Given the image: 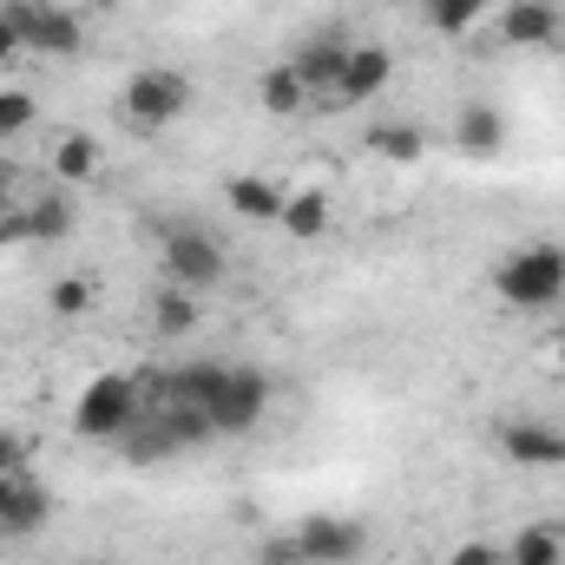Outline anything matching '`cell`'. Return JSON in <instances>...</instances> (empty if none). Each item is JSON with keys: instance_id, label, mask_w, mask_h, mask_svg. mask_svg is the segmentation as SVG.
Masks as SVG:
<instances>
[{"instance_id": "27", "label": "cell", "mask_w": 565, "mask_h": 565, "mask_svg": "<svg viewBox=\"0 0 565 565\" xmlns=\"http://www.w3.org/2000/svg\"><path fill=\"white\" fill-rule=\"evenodd\" d=\"M447 565H507V553H500L493 540H467V546H454Z\"/></svg>"}, {"instance_id": "35", "label": "cell", "mask_w": 565, "mask_h": 565, "mask_svg": "<svg viewBox=\"0 0 565 565\" xmlns=\"http://www.w3.org/2000/svg\"><path fill=\"white\" fill-rule=\"evenodd\" d=\"M559 369H565V335H559Z\"/></svg>"}, {"instance_id": "16", "label": "cell", "mask_w": 565, "mask_h": 565, "mask_svg": "<svg viewBox=\"0 0 565 565\" xmlns=\"http://www.w3.org/2000/svg\"><path fill=\"white\" fill-rule=\"evenodd\" d=\"M500 145H507V119H500L493 106H467V113H460V151L493 158Z\"/></svg>"}, {"instance_id": "3", "label": "cell", "mask_w": 565, "mask_h": 565, "mask_svg": "<svg viewBox=\"0 0 565 565\" xmlns=\"http://www.w3.org/2000/svg\"><path fill=\"white\" fill-rule=\"evenodd\" d=\"M119 113H126L139 132H158V126H171V119H184V113H191V79H184L178 66H145V73L126 79Z\"/></svg>"}, {"instance_id": "5", "label": "cell", "mask_w": 565, "mask_h": 565, "mask_svg": "<svg viewBox=\"0 0 565 565\" xmlns=\"http://www.w3.org/2000/svg\"><path fill=\"white\" fill-rule=\"evenodd\" d=\"M270 395H277V382H270L264 369L231 362V369H224V388H217V402H211V427H217V434H250V427L264 422Z\"/></svg>"}, {"instance_id": "14", "label": "cell", "mask_w": 565, "mask_h": 565, "mask_svg": "<svg viewBox=\"0 0 565 565\" xmlns=\"http://www.w3.org/2000/svg\"><path fill=\"white\" fill-rule=\"evenodd\" d=\"M46 513H53L46 487H40V480H20V487H13V500L0 507V533H20V540H26V533H40V526H46Z\"/></svg>"}, {"instance_id": "6", "label": "cell", "mask_w": 565, "mask_h": 565, "mask_svg": "<svg viewBox=\"0 0 565 565\" xmlns=\"http://www.w3.org/2000/svg\"><path fill=\"white\" fill-rule=\"evenodd\" d=\"M349 33L342 26H322V33H309L302 46H296V79H302V93H335L342 86V73H349Z\"/></svg>"}, {"instance_id": "8", "label": "cell", "mask_w": 565, "mask_h": 565, "mask_svg": "<svg viewBox=\"0 0 565 565\" xmlns=\"http://www.w3.org/2000/svg\"><path fill=\"white\" fill-rule=\"evenodd\" d=\"M493 440L513 467H565V427L553 422H500Z\"/></svg>"}, {"instance_id": "25", "label": "cell", "mask_w": 565, "mask_h": 565, "mask_svg": "<svg viewBox=\"0 0 565 565\" xmlns=\"http://www.w3.org/2000/svg\"><path fill=\"white\" fill-rule=\"evenodd\" d=\"M26 126H33V93L7 86V93H0V139H13V132H26Z\"/></svg>"}, {"instance_id": "22", "label": "cell", "mask_w": 565, "mask_h": 565, "mask_svg": "<svg viewBox=\"0 0 565 565\" xmlns=\"http://www.w3.org/2000/svg\"><path fill=\"white\" fill-rule=\"evenodd\" d=\"M422 132H415V126H402V119H395V126H375V132H369V151H382V158H388V164H415V158H422Z\"/></svg>"}, {"instance_id": "11", "label": "cell", "mask_w": 565, "mask_h": 565, "mask_svg": "<svg viewBox=\"0 0 565 565\" xmlns=\"http://www.w3.org/2000/svg\"><path fill=\"white\" fill-rule=\"evenodd\" d=\"M26 46H33V53H53V60H66V53H79V46H86V26H79L66 7H46V0H33Z\"/></svg>"}, {"instance_id": "9", "label": "cell", "mask_w": 565, "mask_h": 565, "mask_svg": "<svg viewBox=\"0 0 565 565\" xmlns=\"http://www.w3.org/2000/svg\"><path fill=\"white\" fill-rule=\"evenodd\" d=\"M224 369H231V362H178L171 375H158V395L211 415V402H217V388H224Z\"/></svg>"}, {"instance_id": "33", "label": "cell", "mask_w": 565, "mask_h": 565, "mask_svg": "<svg viewBox=\"0 0 565 565\" xmlns=\"http://www.w3.org/2000/svg\"><path fill=\"white\" fill-rule=\"evenodd\" d=\"M13 487H20V473H0V507L13 500Z\"/></svg>"}, {"instance_id": "7", "label": "cell", "mask_w": 565, "mask_h": 565, "mask_svg": "<svg viewBox=\"0 0 565 565\" xmlns=\"http://www.w3.org/2000/svg\"><path fill=\"white\" fill-rule=\"evenodd\" d=\"M296 546H302V559H309V565H355V559H362V546H369V533H362L355 520L309 513V520L296 526Z\"/></svg>"}, {"instance_id": "26", "label": "cell", "mask_w": 565, "mask_h": 565, "mask_svg": "<svg viewBox=\"0 0 565 565\" xmlns=\"http://www.w3.org/2000/svg\"><path fill=\"white\" fill-rule=\"evenodd\" d=\"M86 302H93V282L86 277H60L53 282V309H60V316H79Z\"/></svg>"}, {"instance_id": "23", "label": "cell", "mask_w": 565, "mask_h": 565, "mask_svg": "<svg viewBox=\"0 0 565 565\" xmlns=\"http://www.w3.org/2000/svg\"><path fill=\"white\" fill-rule=\"evenodd\" d=\"M427 13H434V33H447V40H460L480 13H487V0H427Z\"/></svg>"}, {"instance_id": "20", "label": "cell", "mask_w": 565, "mask_h": 565, "mask_svg": "<svg viewBox=\"0 0 565 565\" xmlns=\"http://www.w3.org/2000/svg\"><path fill=\"white\" fill-rule=\"evenodd\" d=\"M151 322H158V335H184V329L198 322V296L178 289V282H164L158 302H151Z\"/></svg>"}, {"instance_id": "15", "label": "cell", "mask_w": 565, "mask_h": 565, "mask_svg": "<svg viewBox=\"0 0 565 565\" xmlns=\"http://www.w3.org/2000/svg\"><path fill=\"white\" fill-rule=\"evenodd\" d=\"M282 231L296 237V244H309V237H322L329 231V198L322 191H296V198H282Z\"/></svg>"}, {"instance_id": "18", "label": "cell", "mask_w": 565, "mask_h": 565, "mask_svg": "<svg viewBox=\"0 0 565 565\" xmlns=\"http://www.w3.org/2000/svg\"><path fill=\"white\" fill-rule=\"evenodd\" d=\"M26 237L33 244H60V237H73V204L53 191V198H40V204H26Z\"/></svg>"}, {"instance_id": "2", "label": "cell", "mask_w": 565, "mask_h": 565, "mask_svg": "<svg viewBox=\"0 0 565 565\" xmlns=\"http://www.w3.org/2000/svg\"><path fill=\"white\" fill-rule=\"evenodd\" d=\"M132 422H139V375H119V369L93 375L86 395H79V408H73V427L86 440H126Z\"/></svg>"}, {"instance_id": "1", "label": "cell", "mask_w": 565, "mask_h": 565, "mask_svg": "<svg viewBox=\"0 0 565 565\" xmlns=\"http://www.w3.org/2000/svg\"><path fill=\"white\" fill-rule=\"evenodd\" d=\"M493 296L507 309H553L565 296V250L559 244H526L493 270Z\"/></svg>"}, {"instance_id": "10", "label": "cell", "mask_w": 565, "mask_h": 565, "mask_svg": "<svg viewBox=\"0 0 565 565\" xmlns=\"http://www.w3.org/2000/svg\"><path fill=\"white\" fill-rule=\"evenodd\" d=\"M500 40L507 46H553L559 40V7L553 0H513L500 13Z\"/></svg>"}, {"instance_id": "34", "label": "cell", "mask_w": 565, "mask_h": 565, "mask_svg": "<svg viewBox=\"0 0 565 565\" xmlns=\"http://www.w3.org/2000/svg\"><path fill=\"white\" fill-rule=\"evenodd\" d=\"M86 7H119V0H86Z\"/></svg>"}, {"instance_id": "30", "label": "cell", "mask_w": 565, "mask_h": 565, "mask_svg": "<svg viewBox=\"0 0 565 565\" xmlns=\"http://www.w3.org/2000/svg\"><path fill=\"white\" fill-rule=\"evenodd\" d=\"M20 46H26V40H20V26H13V20H7V13H0V60H13V53H20Z\"/></svg>"}, {"instance_id": "28", "label": "cell", "mask_w": 565, "mask_h": 565, "mask_svg": "<svg viewBox=\"0 0 565 565\" xmlns=\"http://www.w3.org/2000/svg\"><path fill=\"white\" fill-rule=\"evenodd\" d=\"M257 559H264V565H309V559H302V546H296V533H289V540H270Z\"/></svg>"}, {"instance_id": "17", "label": "cell", "mask_w": 565, "mask_h": 565, "mask_svg": "<svg viewBox=\"0 0 565 565\" xmlns=\"http://www.w3.org/2000/svg\"><path fill=\"white\" fill-rule=\"evenodd\" d=\"M151 427H158V440H164V447H198L204 434H217L204 408H184V402H164V415H158Z\"/></svg>"}, {"instance_id": "4", "label": "cell", "mask_w": 565, "mask_h": 565, "mask_svg": "<svg viewBox=\"0 0 565 565\" xmlns=\"http://www.w3.org/2000/svg\"><path fill=\"white\" fill-rule=\"evenodd\" d=\"M164 277L178 282V289H191V296L217 289L224 282V244L204 224H171L164 231Z\"/></svg>"}, {"instance_id": "29", "label": "cell", "mask_w": 565, "mask_h": 565, "mask_svg": "<svg viewBox=\"0 0 565 565\" xmlns=\"http://www.w3.org/2000/svg\"><path fill=\"white\" fill-rule=\"evenodd\" d=\"M20 237H26V204H20V211H7V217H0V244H20Z\"/></svg>"}, {"instance_id": "12", "label": "cell", "mask_w": 565, "mask_h": 565, "mask_svg": "<svg viewBox=\"0 0 565 565\" xmlns=\"http://www.w3.org/2000/svg\"><path fill=\"white\" fill-rule=\"evenodd\" d=\"M388 73H395V53H388V46H355V53H349V73H342V86H335V99H342V106H362V99H375V93L388 86Z\"/></svg>"}, {"instance_id": "24", "label": "cell", "mask_w": 565, "mask_h": 565, "mask_svg": "<svg viewBox=\"0 0 565 565\" xmlns=\"http://www.w3.org/2000/svg\"><path fill=\"white\" fill-rule=\"evenodd\" d=\"M53 171H60V178H73V184H79V178H93V171H99V145H93V139H66L60 151H53Z\"/></svg>"}, {"instance_id": "31", "label": "cell", "mask_w": 565, "mask_h": 565, "mask_svg": "<svg viewBox=\"0 0 565 565\" xmlns=\"http://www.w3.org/2000/svg\"><path fill=\"white\" fill-rule=\"evenodd\" d=\"M0 473H20V440L13 434H0Z\"/></svg>"}, {"instance_id": "13", "label": "cell", "mask_w": 565, "mask_h": 565, "mask_svg": "<svg viewBox=\"0 0 565 565\" xmlns=\"http://www.w3.org/2000/svg\"><path fill=\"white\" fill-rule=\"evenodd\" d=\"M224 198H231V211H237V217H250V224H277V217H282V191L270 184V178H257V171L224 178Z\"/></svg>"}, {"instance_id": "32", "label": "cell", "mask_w": 565, "mask_h": 565, "mask_svg": "<svg viewBox=\"0 0 565 565\" xmlns=\"http://www.w3.org/2000/svg\"><path fill=\"white\" fill-rule=\"evenodd\" d=\"M7 211H13V164L0 158V217H7Z\"/></svg>"}, {"instance_id": "21", "label": "cell", "mask_w": 565, "mask_h": 565, "mask_svg": "<svg viewBox=\"0 0 565 565\" xmlns=\"http://www.w3.org/2000/svg\"><path fill=\"white\" fill-rule=\"evenodd\" d=\"M257 99H264V113H277V119H289L309 93H302V79H296V66L282 60V66H270L264 73V86H257Z\"/></svg>"}, {"instance_id": "19", "label": "cell", "mask_w": 565, "mask_h": 565, "mask_svg": "<svg viewBox=\"0 0 565 565\" xmlns=\"http://www.w3.org/2000/svg\"><path fill=\"white\" fill-rule=\"evenodd\" d=\"M507 565H565V533H553V526H526V533L507 546Z\"/></svg>"}]
</instances>
